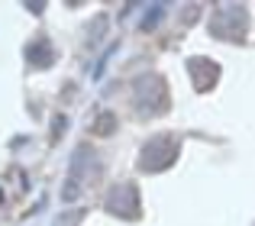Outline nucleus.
I'll return each instance as SVG.
<instances>
[{
  "label": "nucleus",
  "mask_w": 255,
  "mask_h": 226,
  "mask_svg": "<svg viewBox=\"0 0 255 226\" xmlns=\"http://www.w3.org/2000/svg\"><path fill=\"white\" fill-rule=\"evenodd\" d=\"M136 188L132 184H120V188H113L110 191V197H107V210L110 214H117V217H139V207H136Z\"/></svg>",
  "instance_id": "nucleus-2"
},
{
  "label": "nucleus",
  "mask_w": 255,
  "mask_h": 226,
  "mask_svg": "<svg viewBox=\"0 0 255 226\" xmlns=\"http://www.w3.org/2000/svg\"><path fill=\"white\" fill-rule=\"evenodd\" d=\"M174 158H178V139H174V136H155L142 149L139 168H142V171H162V168H168Z\"/></svg>",
  "instance_id": "nucleus-1"
},
{
  "label": "nucleus",
  "mask_w": 255,
  "mask_h": 226,
  "mask_svg": "<svg viewBox=\"0 0 255 226\" xmlns=\"http://www.w3.org/2000/svg\"><path fill=\"white\" fill-rule=\"evenodd\" d=\"M162 13H165V3H155V6H152V10H149V16L142 19V29H152V26H158L155 19L162 16Z\"/></svg>",
  "instance_id": "nucleus-5"
},
{
  "label": "nucleus",
  "mask_w": 255,
  "mask_h": 226,
  "mask_svg": "<svg viewBox=\"0 0 255 226\" xmlns=\"http://www.w3.org/2000/svg\"><path fill=\"white\" fill-rule=\"evenodd\" d=\"M26 58H29V65H36V68L49 65V62H52V49H49V42H32L29 49H26Z\"/></svg>",
  "instance_id": "nucleus-4"
},
{
  "label": "nucleus",
  "mask_w": 255,
  "mask_h": 226,
  "mask_svg": "<svg viewBox=\"0 0 255 226\" xmlns=\"http://www.w3.org/2000/svg\"><path fill=\"white\" fill-rule=\"evenodd\" d=\"M113 116H110V113H104V116H97V126H94V129H97V132H110L113 129Z\"/></svg>",
  "instance_id": "nucleus-6"
},
{
  "label": "nucleus",
  "mask_w": 255,
  "mask_h": 226,
  "mask_svg": "<svg viewBox=\"0 0 255 226\" xmlns=\"http://www.w3.org/2000/svg\"><path fill=\"white\" fill-rule=\"evenodd\" d=\"M187 68H191V75H194V88L197 91H210L213 84H217V75H220L217 62H210V58H191Z\"/></svg>",
  "instance_id": "nucleus-3"
}]
</instances>
